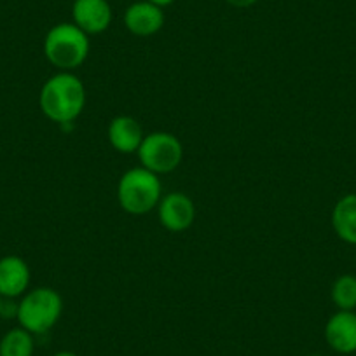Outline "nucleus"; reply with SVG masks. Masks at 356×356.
I'll list each match as a JSON object with an SVG mask.
<instances>
[{"label":"nucleus","instance_id":"a211bd4d","mask_svg":"<svg viewBox=\"0 0 356 356\" xmlns=\"http://www.w3.org/2000/svg\"><path fill=\"white\" fill-rule=\"evenodd\" d=\"M2 299H4V297L0 296V314H2V309H4V302H2Z\"/></svg>","mask_w":356,"mask_h":356},{"label":"nucleus","instance_id":"7ed1b4c3","mask_svg":"<svg viewBox=\"0 0 356 356\" xmlns=\"http://www.w3.org/2000/svg\"><path fill=\"white\" fill-rule=\"evenodd\" d=\"M63 313V300L56 290L40 286L26 292L16 306V318L19 327L33 335L49 332Z\"/></svg>","mask_w":356,"mask_h":356},{"label":"nucleus","instance_id":"1a4fd4ad","mask_svg":"<svg viewBox=\"0 0 356 356\" xmlns=\"http://www.w3.org/2000/svg\"><path fill=\"white\" fill-rule=\"evenodd\" d=\"M30 285V267L22 257L6 255L0 259V296L4 299L25 296Z\"/></svg>","mask_w":356,"mask_h":356},{"label":"nucleus","instance_id":"f8f14e48","mask_svg":"<svg viewBox=\"0 0 356 356\" xmlns=\"http://www.w3.org/2000/svg\"><path fill=\"white\" fill-rule=\"evenodd\" d=\"M332 227L342 241L356 245V194L341 197L332 211Z\"/></svg>","mask_w":356,"mask_h":356},{"label":"nucleus","instance_id":"2eb2a0df","mask_svg":"<svg viewBox=\"0 0 356 356\" xmlns=\"http://www.w3.org/2000/svg\"><path fill=\"white\" fill-rule=\"evenodd\" d=\"M227 4H231L232 8H238V9H245V8H252L255 6L259 0H225Z\"/></svg>","mask_w":356,"mask_h":356},{"label":"nucleus","instance_id":"dca6fc26","mask_svg":"<svg viewBox=\"0 0 356 356\" xmlns=\"http://www.w3.org/2000/svg\"><path fill=\"white\" fill-rule=\"evenodd\" d=\"M150 4H154V6H157V8H168V6H171L175 2V0H149Z\"/></svg>","mask_w":356,"mask_h":356},{"label":"nucleus","instance_id":"0eeeda50","mask_svg":"<svg viewBox=\"0 0 356 356\" xmlns=\"http://www.w3.org/2000/svg\"><path fill=\"white\" fill-rule=\"evenodd\" d=\"M157 211H159L161 224L168 231L173 232L189 229L196 217V207H194L193 200L184 193H170L161 197Z\"/></svg>","mask_w":356,"mask_h":356},{"label":"nucleus","instance_id":"20e7f679","mask_svg":"<svg viewBox=\"0 0 356 356\" xmlns=\"http://www.w3.org/2000/svg\"><path fill=\"white\" fill-rule=\"evenodd\" d=\"M118 200L124 211L145 215L161 201V182L156 173L147 168H133L119 180Z\"/></svg>","mask_w":356,"mask_h":356},{"label":"nucleus","instance_id":"f3484780","mask_svg":"<svg viewBox=\"0 0 356 356\" xmlns=\"http://www.w3.org/2000/svg\"><path fill=\"white\" fill-rule=\"evenodd\" d=\"M53 356H77V355H75V353H72V351H58L56 355H53Z\"/></svg>","mask_w":356,"mask_h":356},{"label":"nucleus","instance_id":"9b49d317","mask_svg":"<svg viewBox=\"0 0 356 356\" xmlns=\"http://www.w3.org/2000/svg\"><path fill=\"white\" fill-rule=\"evenodd\" d=\"M143 136L140 122L129 115H118L108 126V142L121 154L138 152Z\"/></svg>","mask_w":356,"mask_h":356},{"label":"nucleus","instance_id":"6e6552de","mask_svg":"<svg viewBox=\"0 0 356 356\" xmlns=\"http://www.w3.org/2000/svg\"><path fill=\"white\" fill-rule=\"evenodd\" d=\"M325 341L332 351L339 355L356 353V313L341 311L332 314L325 325Z\"/></svg>","mask_w":356,"mask_h":356},{"label":"nucleus","instance_id":"6ab92c4d","mask_svg":"<svg viewBox=\"0 0 356 356\" xmlns=\"http://www.w3.org/2000/svg\"><path fill=\"white\" fill-rule=\"evenodd\" d=\"M309 356H325V355H309Z\"/></svg>","mask_w":356,"mask_h":356},{"label":"nucleus","instance_id":"9d476101","mask_svg":"<svg viewBox=\"0 0 356 356\" xmlns=\"http://www.w3.org/2000/svg\"><path fill=\"white\" fill-rule=\"evenodd\" d=\"M124 25L133 35L150 37L159 32L164 25V13L149 0L135 2L124 13Z\"/></svg>","mask_w":356,"mask_h":356},{"label":"nucleus","instance_id":"f257e3e1","mask_svg":"<svg viewBox=\"0 0 356 356\" xmlns=\"http://www.w3.org/2000/svg\"><path fill=\"white\" fill-rule=\"evenodd\" d=\"M39 105L47 119L58 124H68L84 111V84L72 72H60L44 82L39 95Z\"/></svg>","mask_w":356,"mask_h":356},{"label":"nucleus","instance_id":"f03ea898","mask_svg":"<svg viewBox=\"0 0 356 356\" xmlns=\"http://www.w3.org/2000/svg\"><path fill=\"white\" fill-rule=\"evenodd\" d=\"M44 54L58 70H75L88 58L89 35L74 23H58L46 33Z\"/></svg>","mask_w":356,"mask_h":356},{"label":"nucleus","instance_id":"39448f33","mask_svg":"<svg viewBox=\"0 0 356 356\" xmlns=\"http://www.w3.org/2000/svg\"><path fill=\"white\" fill-rule=\"evenodd\" d=\"M184 147L180 140L166 131H156L143 136L138 149L140 163L152 173H170L182 163Z\"/></svg>","mask_w":356,"mask_h":356},{"label":"nucleus","instance_id":"4468645a","mask_svg":"<svg viewBox=\"0 0 356 356\" xmlns=\"http://www.w3.org/2000/svg\"><path fill=\"white\" fill-rule=\"evenodd\" d=\"M332 300L341 311L356 309V276L342 275L332 285Z\"/></svg>","mask_w":356,"mask_h":356},{"label":"nucleus","instance_id":"aec40b11","mask_svg":"<svg viewBox=\"0 0 356 356\" xmlns=\"http://www.w3.org/2000/svg\"><path fill=\"white\" fill-rule=\"evenodd\" d=\"M108 2H111V0H108Z\"/></svg>","mask_w":356,"mask_h":356},{"label":"nucleus","instance_id":"ddd939ff","mask_svg":"<svg viewBox=\"0 0 356 356\" xmlns=\"http://www.w3.org/2000/svg\"><path fill=\"white\" fill-rule=\"evenodd\" d=\"M35 339L23 327H15L0 339V356H33Z\"/></svg>","mask_w":356,"mask_h":356},{"label":"nucleus","instance_id":"423d86ee","mask_svg":"<svg viewBox=\"0 0 356 356\" xmlns=\"http://www.w3.org/2000/svg\"><path fill=\"white\" fill-rule=\"evenodd\" d=\"M112 8L108 0H74L72 18L88 35L104 33L112 23Z\"/></svg>","mask_w":356,"mask_h":356}]
</instances>
